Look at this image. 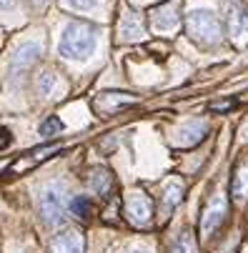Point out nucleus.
I'll return each instance as SVG.
<instances>
[{
    "label": "nucleus",
    "instance_id": "nucleus-1",
    "mask_svg": "<svg viewBox=\"0 0 248 253\" xmlns=\"http://www.w3.org/2000/svg\"><path fill=\"white\" fill-rule=\"evenodd\" d=\"M95 25L85 23V20H76L70 23L60 38V55L68 60H83L93 53L95 48Z\"/></svg>",
    "mask_w": 248,
    "mask_h": 253
},
{
    "label": "nucleus",
    "instance_id": "nucleus-2",
    "mask_svg": "<svg viewBox=\"0 0 248 253\" xmlns=\"http://www.w3.org/2000/svg\"><path fill=\"white\" fill-rule=\"evenodd\" d=\"M188 35L198 45H216L221 41V20L210 10H193L186 20Z\"/></svg>",
    "mask_w": 248,
    "mask_h": 253
},
{
    "label": "nucleus",
    "instance_id": "nucleus-3",
    "mask_svg": "<svg viewBox=\"0 0 248 253\" xmlns=\"http://www.w3.org/2000/svg\"><path fill=\"white\" fill-rule=\"evenodd\" d=\"M65 208H68L65 188H63L60 183H50V186L41 193V215H43V221L50 223V226L63 223Z\"/></svg>",
    "mask_w": 248,
    "mask_h": 253
},
{
    "label": "nucleus",
    "instance_id": "nucleus-4",
    "mask_svg": "<svg viewBox=\"0 0 248 253\" xmlns=\"http://www.w3.org/2000/svg\"><path fill=\"white\" fill-rule=\"evenodd\" d=\"M125 218L133 226H148L151 218H153V201L143 191L130 193L125 198Z\"/></svg>",
    "mask_w": 248,
    "mask_h": 253
},
{
    "label": "nucleus",
    "instance_id": "nucleus-5",
    "mask_svg": "<svg viewBox=\"0 0 248 253\" xmlns=\"http://www.w3.org/2000/svg\"><path fill=\"white\" fill-rule=\"evenodd\" d=\"M226 211H228V201H226L223 193H218L213 201L208 203V208H206V213H203V218H201V233H203V236H210V233H213V231L223 223Z\"/></svg>",
    "mask_w": 248,
    "mask_h": 253
},
{
    "label": "nucleus",
    "instance_id": "nucleus-6",
    "mask_svg": "<svg viewBox=\"0 0 248 253\" xmlns=\"http://www.w3.org/2000/svg\"><path fill=\"white\" fill-rule=\"evenodd\" d=\"M146 35V28L140 23V18L130 10H123L121 20H118V41L121 43H133V41H140Z\"/></svg>",
    "mask_w": 248,
    "mask_h": 253
},
{
    "label": "nucleus",
    "instance_id": "nucleus-7",
    "mask_svg": "<svg viewBox=\"0 0 248 253\" xmlns=\"http://www.w3.org/2000/svg\"><path fill=\"white\" fill-rule=\"evenodd\" d=\"M43 55V45L38 43H25L18 48V53L13 55V63H10V73L18 78V73H25V70Z\"/></svg>",
    "mask_w": 248,
    "mask_h": 253
},
{
    "label": "nucleus",
    "instance_id": "nucleus-8",
    "mask_svg": "<svg viewBox=\"0 0 248 253\" xmlns=\"http://www.w3.org/2000/svg\"><path fill=\"white\" fill-rule=\"evenodd\" d=\"M228 28H231V35L238 43L248 41V10L241 8L238 3L228 5Z\"/></svg>",
    "mask_w": 248,
    "mask_h": 253
},
{
    "label": "nucleus",
    "instance_id": "nucleus-9",
    "mask_svg": "<svg viewBox=\"0 0 248 253\" xmlns=\"http://www.w3.org/2000/svg\"><path fill=\"white\" fill-rule=\"evenodd\" d=\"M50 251L53 253H83V238L76 231H63L60 236L53 238Z\"/></svg>",
    "mask_w": 248,
    "mask_h": 253
},
{
    "label": "nucleus",
    "instance_id": "nucleus-10",
    "mask_svg": "<svg viewBox=\"0 0 248 253\" xmlns=\"http://www.w3.org/2000/svg\"><path fill=\"white\" fill-rule=\"evenodd\" d=\"M151 23L156 30H173L178 25V13H175V5L173 3H165L161 8H156L151 13Z\"/></svg>",
    "mask_w": 248,
    "mask_h": 253
},
{
    "label": "nucleus",
    "instance_id": "nucleus-11",
    "mask_svg": "<svg viewBox=\"0 0 248 253\" xmlns=\"http://www.w3.org/2000/svg\"><path fill=\"white\" fill-rule=\"evenodd\" d=\"M88 183H90L93 193H98V196H108L111 188H113V175L105 170V168H95V170L90 173V178H88Z\"/></svg>",
    "mask_w": 248,
    "mask_h": 253
},
{
    "label": "nucleus",
    "instance_id": "nucleus-12",
    "mask_svg": "<svg viewBox=\"0 0 248 253\" xmlns=\"http://www.w3.org/2000/svg\"><path fill=\"white\" fill-rule=\"evenodd\" d=\"M206 133V123H191L178 130V146H196Z\"/></svg>",
    "mask_w": 248,
    "mask_h": 253
},
{
    "label": "nucleus",
    "instance_id": "nucleus-13",
    "mask_svg": "<svg viewBox=\"0 0 248 253\" xmlns=\"http://www.w3.org/2000/svg\"><path fill=\"white\" fill-rule=\"evenodd\" d=\"M231 191H233V198H236L238 203H243V201L248 198V163H246V166H241V168L236 170Z\"/></svg>",
    "mask_w": 248,
    "mask_h": 253
},
{
    "label": "nucleus",
    "instance_id": "nucleus-14",
    "mask_svg": "<svg viewBox=\"0 0 248 253\" xmlns=\"http://www.w3.org/2000/svg\"><path fill=\"white\" fill-rule=\"evenodd\" d=\"M181 198H183V186L178 183V180L168 183V186H165V193H163V211H165V213L173 211L175 206L181 203Z\"/></svg>",
    "mask_w": 248,
    "mask_h": 253
},
{
    "label": "nucleus",
    "instance_id": "nucleus-15",
    "mask_svg": "<svg viewBox=\"0 0 248 253\" xmlns=\"http://www.w3.org/2000/svg\"><path fill=\"white\" fill-rule=\"evenodd\" d=\"M70 211H73V215H78V218L88 221L90 215H93V203L85 196H76L73 201H70Z\"/></svg>",
    "mask_w": 248,
    "mask_h": 253
},
{
    "label": "nucleus",
    "instance_id": "nucleus-16",
    "mask_svg": "<svg viewBox=\"0 0 248 253\" xmlns=\"http://www.w3.org/2000/svg\"><path fill=\"white\" fill-rule=\"evenodd\" d=\"M173 253H196V243H193V238H191L188 233H183L178 241H175Z\"/></svg>",
    "mask_w": 248,
    "mask_h": 253
},
{
    "label": "nucleus",
    "instance_id": "nucleus-17",
    "mask_svg": "<svg viewBox=\"0 0 248 253\" xmlns=\"http://www.w3.org/2000/svg\"><path fill=\"white\" fill-rule=\"evenodd\" d=\"M60 130H63L60 118H48V121H43V126H41V133H43V135H53V133H60Z\"/></svg>",
    "mask_w": 248,
    "mask_h": 253
},
{
    "label": "nucleus",
    "instance_id": "nucleus-18",
    "mask_svg": "<svg viewBox=\"0 0 248 253\" xmlns=\"http://www.w3.org/2000/svg\"><path fill=\"white\" fill-rule=\"evenodd\" d=\"M50 83H53V76H50V73H43V76H41V81H38V88H41V93H43V95H48Z\"/></svg>",
    "mask_w": 248,
    "mask_h": 253
},
{
    "label": "nucleus",
    "instance_id": "nucleus-19",
    "mask_svg": "<svg viewBox=\"0 0 248 253\" xmlns=\"http://www.w3.org/2000/svg\"><path fill=\"white\" fill-rule=\"evenodd\" d=\"M13 143V135H10V130L8 128H0V151H5L8 146Z\"/></svg>",
    "mask_w": 248,
    "mask_h": 253
},
{
    "label": "nucleus",
    "instance_id": "nucleus-20",
    "mask_svg": "<svg viewBox=\"0 0 248 253\" xmlns=\"http://www.w3.org/2000/svg\"><path fill=\"white\" fill-rule=\"evenodd\" d=\"M73 8H78V10H85V8H93L95 5V0H68Z\"/></svg>",
    "mask_w": 248,
    "mask_h": 253
},
{
    "label": "nucleus",
    "instance_id": "nucleus-21",
    "mask_svg": "<svg viewBox=\"0 0 248 253\" xmlns=\"http://www.w3.org/2000/svg\"><path fill=\"white\" fill-rule=\"evenodd\" d=\"M228 108H233V100H228V103H213V105H210V111H228Z\"/></svg>",
    "mask_w": 248,
    "mask_h": 253
},
{
    "label": "nucleus",
    "instance_id": "nucleus-22",
    "mask_svg": "<svg viewBox=\"0 0 248 253\" xmlns=\"http://www.w3.org/2000/svg\"><path fill=\"white\" fill-rule=\"evenodd\" d=\"M15 0H0V8H13Z\"/></svg>",
    "mask_w": 248,
    "mask_h": 253
},
{
    "label": "nucleus",
    "instance_id": "nucleus-23",
    "mask_svg": "<svg viewBox=\"0 0 248 253\" xmlns=\"http://www.w3.org/2000/svg\"><path fill=\"white\" fill-rule=\"evenodd\" d=\"M30 3H33V5H43V3H45V0H30Z\"/></svg>",
    "mask_w": 248,
    "mask_h": 253
},
{
    "label": "nucleus",
    "instance_id": "nucleus-24",
    "mask_svg": "<svg viewBox=\"0 0 248 253\" xmlns=\"http://www.w3.org/2000/svg\"><path fill=\"white\" fill-rule=\"evenodd\" d=\"M133 253H151V251H133Z\"/></svg>",
    "mask_w": 248,
    "mask_h": 253
}]
</instances>
